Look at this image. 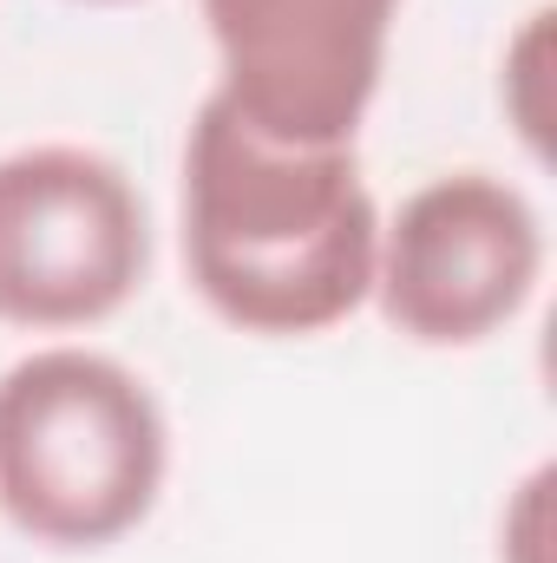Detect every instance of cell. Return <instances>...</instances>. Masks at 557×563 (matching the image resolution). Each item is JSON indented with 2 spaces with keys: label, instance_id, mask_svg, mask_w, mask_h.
I'll use <instances>...</instances> for the list:
<instances>
[{
  "label": "cell",
  "instance_id": "cell-1",
  "mask_svg": "<svg viewBox=\"0 0 557 563\" xmlns=\"http://www.w3.org/2000/svg\"><path fill=\"white\" fill-rule=\"evenodd\" d=\"M177 236L184 276L223 328L308 341L368 308L381 203L354 144H270L210 92L184 139Z\"/></svg>",
  "mask_w": 557,
  "mask_h": 563
},
{
  "label": "cell",
  "instance_id": "cell-2",
  "mask_svg": "<svg viewBox=\"0 0 557 563\" xmlns=\"http://www.w3.org/2000/svg\"><path fill=\"white\" fill-rule=\"evenodd\" d=\"M171 472V426L125 361L53 341L0 374V511L46 551L132 538Z\"/></svg>",
  "mask_w": 557,
  "mask_h": 563
},
{
  "label": "cell",
  "instance_id": "cell-3",
  "mask_svg": "<svg viewBox=\"0 0 557 563\" xmlns=\"http://www.w3.org/2000/svg\"><path fill=\"white\" fill-rule=\"evenodd\" d=\"M151 269V210L125 164L86 144L0 157V321L73 334L112 321Z\"/></svg>",
  "mask_w": 557,
  "mask_h": 563
},
{
  "label": "cell",
  "instance_id": "cell-4",
  "mask_svg": "<svg viewBox=\"0 0 557 563\" xmlns=\"http://www.w3.org/2000/svg\"><path fill=\"white\" fill-rule=\"evenodd\" d=\"M545 282V217L492 170H446L381 217L374 308L414 347L505 334Z\"/></svg>",
  "mask_w": 557,
  "mask_h": 563
},
{
  "label": "cell",
  "instance_id": "cell-5",
  "mask_svg": "<svg viewBox=\"0 0 557 563\" xmlns=\"http://www.w3.org/2000/svg\"><path fill=\"white\" fill-rule=\"evenodd\" d=\"M407 0H197L217 99L270 144H354Z\"/></svg>",
  "mask_w": 557,
  "mask_h": 563
},
{
  "label": "cell",
  "instance_id": "cell-6",
  "mask_svg": "<svg viewBox=\"0 0 557 563\" xmlns=\"http://www.w3.org/2000/svg\"><path fill=\"white\" fill-rule=\"evenodd\" d=\"M551 7H532L518 20V33L505 40V59H499V99H505V119L512 132L525 139L532 157L551 151Z\"/></svg>",
  "mask_w": 557,
  "mask_h": 563
},
{
  "label": "cell",
  "instance_id": "cell-7",
  "mask_svg": "<svg viewBox=\"0 0 557 563\" xmlns=\"http://www.w3.org/2000/svg\"><path fill=\"white\" fill-rule=\"evenodd\" d=\"M551 465H532L512 485V498L499 511V563H551Z\"/></svg>",
  "mask_w": 557,
  "mask_h": 563
},
{
  "label": "cell",
  "instance_id": "cell-8",
  "mask_svg": "<svg viewBox=\"0 0 557 563\" xmlns=\"http://www.w3.org/2000/svg\"><path fill=\"white\" fill-rule=\"evenodd\" d=\"M99 7H119V0H99Z\"/></svg>",
  "mask_w": 557,
  "mask_h": 563
}]
</instances>
